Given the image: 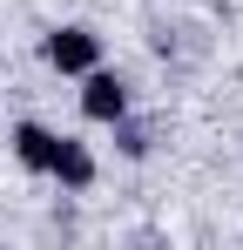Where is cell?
Wrapping results in <instances>:
<instances>
[{"label":"cell","instance_id":"1","mask_svg":"<svg viewBox=\"0 0 243 250\" xmlns=\"http://www.w3.org/2000/svg\"><path fill=\"white\" fill-rule=\"evenodd\" d=\"M40 61H47L54 75H88V68H101V34L81 27V21L47 27V34H40Z\"/></svg>","mask_w":243,"mask_h":250},{"label":"cell","instance_id":"2","mask_svg":"<svg viewBox=\"0 0 243 250\" xmlns=\"http://www.w3.org/2000/svg\"><path fill=\"white\" fill-rule=\"evenodd\" d=\"M81 115H88L95 128L122 122V115H128V82L108 75V68H88V75H81Z\"/></svg>","mask_w":243,"mask_h":250},{"label":"cell","instance_id":"4","mask_svg":"<svg viewBox=\"0 0 243 250\" xmlns=\"http://www.w3.org/2000/svg\"><path fill=\"white\" fill-rule=\"evenodd\" d=\"M7 142H14V163L27 169V176H47V163H54V142H61V135H54L47 122H14V135H7Z\"/></svg>","mask_w":243,"mask_h":250},{"label":"cell","instance_id":"3","mask_svg":"<svg viewBox=\"0 0 243 250\" xmlns=\"http://www.w3.org/2000/svg\"><path fill=\"white\" fill-rule=\"evenodd\" d=\"M47 176H54V183H61V189H95V176H101V163H95V149H88V142H75V135H61V142H54V163H47Z\"/></svg>","mask_w":243,"mask_h":250},{"label":"cell","instance_id":"5","mask_svg":"<svg viewBox=\"0 0 243 250\" xmlns=\"http://www.w3.org/2000/svg\"><path fill=\"white\" fill-rule=\"evenodd\" d=\"M108 128H115V142H122V156H128V163H142V156L156 149V135H149L142 122H128V115H122V122H108Z\"/></svg>","mask_w":243,"mask_h":250}]
</instances>
